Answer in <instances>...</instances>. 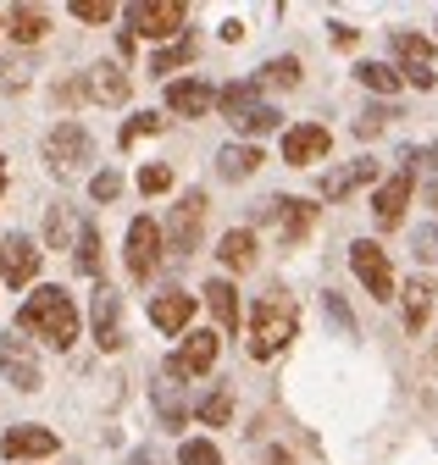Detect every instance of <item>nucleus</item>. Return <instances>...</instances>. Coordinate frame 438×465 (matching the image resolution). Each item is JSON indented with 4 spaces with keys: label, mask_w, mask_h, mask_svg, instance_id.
<instances>
[{
    "label": "nucleus",
    "mask_w": 438,
    "mask_h": 465,
    "mask_svg": "<svg viewBox=\"0 0 438 465\" xmlns=\"http://www.w3.org/2000/svg\"><path fill=\"white\" fill-rule=\"evenodd\" d=\"M17 327H28L34 338L67 349L78 338V311L67 300V288H39V294H28V305L17 311Z\"/></svg>",
    "instance_id": "nucleus-1"
},
{
    "label": "nucleus",
    "mask_w": 438,
    "mask_h": 465,
    "mask_svg": "<svg viewBox=\"0 0 438 465\" xmlns=\"http://www.w3.org/2000/svg\"><path fill=\"white\" fill-rule=\"evenodd\" d=\"M294 327H300V316H294V305L272 288L266 300H255V311H250V355L255 361H272L278 349L294 338Z\"/></svg>",
    "instance_id": "nucleus-2"
},
{
    "label": "nucleus",
    "mask_w": 438,
    "mask_h": 465,
    "mask_svg": "<svg viewBox=\"0 0 438 465\" xmlns=\"http://www.w3.org/2000/svg\"><path fill=\"white\" fill-rule=\"evenodd\" d=\"M184 23H189L184 0H134V6H128V28L139 39H173Z\"/></svg>",
    "instance_id": "nucleus-3"
},
{
    "label": "nucleus",
    "mask_w": 438,
    "mask_h": 465,
    "mask_svg": "<svg viewBox=\"0 0 438 465\" xmlns=\"http://www.w3.org/2000/svg\"><path fill=\"white\" fill-rule=\"evenodd\" d=\"M200 227H205V194H200V189H189V194L173 205L167 232H161V239L173 244V255H189V250L200 244Z\"/></svg>",
    "instance_id": "nucleus-4"
},
{
    "label": "nucleus",
    "mask_w": 438,
    "mask_h": 465,
    "mask_svg": "<svg viewBox=\"0 0 438 465\" xmlns=\"http://www.w3.org/2000/svg\"><path fill=\"white\" fill-rule=\"evenodd\" d=\"M89 155H95V139H89L78 123L50 128V139H45V161H50V172H78Z\"/></svg>",
    "instance_id": "nucleus-5"
},
{
    "label": "nucleus",
    "mask_w": 438,
    "mask_h": 465,
    "mask_svg": "<svg viewBox=\"0 0 438 465\" xmlns=\"http://www.w3.org/2000/svg\"><path fill=\"white\" fill-rule=\"evenodd\" d=\"M350 266H355V277L366 282V294L372 300H394V266H389V255H383L377 244H350Z\"/></svg>",
    "instance_id": "nucleus-6"
},
{
    "label": "nucleus",
    "mask_w": 438,
    "mask_h": 465,
    "mask_svg": "<svg viewBox=\"0 0 438 465\" xmlns=\"http://www.w3.org/2000/svg\"><path fill=\"white\" fill-rule=\"evenodd\" d=\"M261 222H278V239L284 244H300L305 232H311V222H316V205H305V200H261V211H255Z\"/></svg>",
    "instance_id": "nucleus-7"
},
{
    "label": "nucleus",
    "mask_w": 438,
    "mask_h": 465,
    "mask_svg": "<svg viewBox=\"0 0 438 465\" xmlns=\"http://www.w3.org/2000/svg\"><path fill=\"white\" fill-rule=\"evenodd\" d=\"M39 244L34 239H23V232H12V239L6 244H0V272H6V282L12 288H28L34 277H39Z\"/></svg>",
    "instance_id": "nucleus-8"
},
{
    "label": "nucleus",
    "mask_w": 438,
    "mask_h": 465,
    "mask_svg": "<svg viewBox=\"0 0 438 465\" xmlns=\"http://www.w3.org/2000/svg\"><path fill=\"white\" fill-rule=\"evenodd\" d=\"M0 371H6V382L12 388H23V393H34L45 377H39V361H34V349L23 343V338H0Z\"/></svg>",
    "instance_id": "nucleus-9"
},
{
    "label": "nucleus",
    "mask_w": 438,
    "mask_h": 465,
    "mask_svg": "<svg viewBox=\"0 0 438 465\" xmlns=\"http://www.w3.org/2000/svg\"><path fill=\"white\" fill-rule=\"evenodd\" d=\"M216 366V332H189L184 349L167 361V377H205Z\"/></svg>",
    "instance_id": "nucleus-10"
},
{
    "label": "nucleus",
    "mask_w": 438,
    "mask_h": 465,
    "mask_svg": "<svg viewBox=\"0 0 438 465\" xmlns=\"http://www.w3.org/2000/svg\"><path fill=\"white\" fill-rule=\"evenodd\" d=\"M155 261H161V227H155L150 216H139V222L128 227V272L144 282V277L155 272Z\"/></svg>",
    "instance_id": "nucleus-11"
},
{
    "label": "nucleus",
    "mask_w": 438,
    "mask_h": 465,
    "mask_svg": "<svg viewBox=\"0 0 438 465\" xmlns=\"http://www.w3.org/2000/svg\"><path fill=\"white\" fill-rule=\"evenodd\" d=\"M327 144H333V134H327L322 123H300V128L284 134V161L289 166H311V161L327 155Z\"/></svg>",
    "instance_id": "nucleus-12"
},
{
    "label": "nucleus",
    "mask_w": 438,
    "mask_h": 465,
    "mask_svg": "<svg viewBox=\"0 0 438 465\" xmlns=\"http://www.w3.org/2000/svg\"><path fill=\"white\" fill-rule=\"evenodd\" d=\"M394 55H400V78H411L416 89H433V45L416 34H394Z\"/></svg>",
    "instance_id": "nucleus-13"
},
{
    "label": "nucleus",
    "mask_w": 438,
    "mask_h": 465,
    "mask_svg": "<svg viewBox=\"0 0 438 465\" xmlns=\"http://www.w3.org/2000/svg\"><path fill=\"white\" fill-rule=\"evenodd\" d=\"M405 200H411V166H405V172H394V178L377 189V200H372V216H377V227H383V232H389V227H400V216H405Z\"/></svg>",
    "instance_id": "nucleus-14"
},
{
    "label": "nucleus",
    "mask_w": 438,
    "mask_h": 465,
    "mask_svg": "<svg viewBox=\"0 0 438 465\" xmlns=\"http://www.w3.org/2000/svg\"><path fill=\"white\" fill-rule=\"evenodd\" d=\"M0 454H6V460H45V454H56V432H45V427H12L6 438H0Z\"/></svg>",
    "instance_id": "nucleus-15"
},
{
    "label": "nucleus",
    "mask_w": 438,
    "mask_h": 465,
    "mask_svg": "<svg viewBox=\"0 0 438 465\" xmlns=\"http://www.w3.org/2000/svg\"><path fill=\"white\" fill-rule=\"evenodd\" d=\"M95 338H100V349H123V300L112 288L95 294Z\"/></svg>",
    "instance_id": "nucleus-16"
},
{
    "label": "nucleus",
    "mask_w": 438,
    "mask_h": 465,
    "mask_svg": "<svg viewBox=\"0 0 438 465\" xmlns=\"http://www.w3.org/2000/svg\"><path fill=\"white\" fill-rule=\"evenodd\" d=\"M167 105H173L178 116H205V111L216 105V94H211V84H200V78H178V84H167Z\"/></svg>",
    "instance_id": "nucleus-17"
},
{
    "label": "nucleus",
    "mask_w": 438,
    "mask_h": 465,
    "mask_svg": "<svg viewBox=\"0 0 438 465\" xmlns=\"http://www.w3.org/2000/svg\"><path fill=\"white\" fill-rule=\"evenodd\" d=\"M372 178H377V161H350V166H339V172L322 178V200H344V194H355Z\"/></svg>",
    "instance_id": "nucleus-18"
},
{
    "label": "nucleus",
    "mask_w": 438,
    "mask_h": 465,
    "mask_svg": "<svg viewBox=\"0 0 438 465\" xmlns=\"http://www.w3.org/2000/svg\"><path fill=\"white\" fill-rule=\"evenodd\" d=\"M189 316H194V294H155V300H150V322H155L161 332H184Z\"/></svg>",
    "instance_id": "nucleus-19"
},
{
    "label": "nucleus",
    "mask_w": 438,
    "mask_h": 465,
    "mask_svg": "<svg viewBox=\"0 0 438 465\" xmlns=\"http://www.w3.org/2000/svg\"><path fill=\"white\" fill-rule=\"evenodd\" d=\"M216 255H223L228 272H250V266H255V232H250V227L223 232V250H216Z\"/></svg>",
    "instance_id": "nucleus-20"
},
{
    "label": "nucleus",
    "mask_w": 438,
    "mask_h": 465,
    "mask_svg": "<svg viewBox=\"0 0 438 465\" xmlns=\"http://www.w3.org/2000/svg\"><path fill=\"white\" fill-rule=\"evenodd\" d=\"M205 305H211L216 327H239V294H234V282H228V277L205 282Z\"/></svg>",
    "instance_id": "nucleus-21"
},
{
    "label": "nucleus",
    "mask_w": 438,
    "mask_h": 465,
    "mask_svg": "<svg viewBox=\"0 0 438 465\" xmlns=\"http://www.w3.org/2000/svg\"><path fill=\"white\" fill-rule=\"evenodd\" d=\"M261 166V150L255 144H228L223 155H216V172H223L228 183H239V178H250V172Z\"/></svg>",
    "instance_id": "nucleus-22"
},
{
    "label": "nucleus",
    "mask_w": 438,
    "mask_h": 465,
    "mask_svg": "<svg viewBox=\"0 0 438 465\" xmlns=\"http://www.w3.org/2000/svg\"><path fill=\"white\" fill-rule=\"evenodd\" d=\"M427 311H433V282L427 277H411L405 282V327L422 332L427 327Z\"/></svg>",
    "instance_id": "nucleus-23"
},
{
    "label": "nucleus",
    "mask_w": 438,
    "mask_h": 465,
    "mask_svg": "<svg viewBox=\"0 0 438 465\" xmlns=\"http://www.w3.org/2000/svg\"><path fill=\"white\" fill-rule=\"evenodd\" d=\"M89 94L105 100V105H123V100H128V78H123V67H95V73H89Z\"/></svg>",
    "instance_id": "nucleus-24"
},
{
    "label": "nucleus",
    "mask_w": 438,
    "mask_h": 465,
    "mask_svg": "<svg viewBox=\"0 0 438 465\" xmlns=\"http://www.w3.org/2000/svg\"><path fill=\"white\" fill-rule=\"evenodd\" d=\"M73 266L84 277H100V232H95V222L78 227V255H73Z\"/></svg>",
    "instance_id": "nucleus-25"
},
{
    "label": "nucleus",
    "mask_w": 438,
    "mask_h": 465,
    "mask_svg": "<svg viewBox=\"0 0 438 465\" xmlns=\"http://www.w3.org/2000/svg\"><path fill=\"white\" fill-rule=\"evenodd\" d=\"M45 28H50V23H45V12H39V6H17V12H12V34H17V45L45 39Z\"/></svg>",
    "instance_id": "nucleus-26"
},
{
    "label": "nucleus",
    "mask_w": 438,
    "mask_h": 465,
    "mask_svg": "<svg viewBox=\"0 0 438 465\" xmlns=\"http://www.w3.org/2000/svg\"><path fill=\"white\" fill-rule=\"evenodd\" d=\"M355 78H361L366 89H377V94H394V89H400V73H394V67H383V62H361Z\"/></svg>",
    "instance_id": "nucleus-27"
},
{
    "label": "nucleus",
    "mask_w": 438,
    "mask_h": 465,
    "mask_svg": "<svg viewBox=\"0 0 438 465\" xmlns=\"http://www.w3.org/2000/svg\"><path fill=\"white\" fill-rule=\"evenodd\" d=\"M216 105H223V111H228V123H234V116H244V111L261 105V100H255V84H228L223 94H216Z\"/></svg>",
    "instance_id": "nucleus-28"
},
{
    "label": "nucleus",
    "mask_w": 438,
    "mask_h": 465,
    "mask_svg": "<svg viewBox=\"0 0 438 465\" xmlns=\"http://www.w3.org/2000/svg\"><path fill=\"white\" fill-rule=\"evenodd\" d=\"M261 84H272V89H294V84H300V62H294V55L266 62V67H261Z\"/></svg>",
    "instance_id": "nucleus-29"
},
{
    "label": "nucleus",
    "mask_w": 438,
    "mask_h": 465,
    "mask_svg": "<svg viewBox=\"0 0 438 465\" xmlns=\"http://www.w3.org/2000/svg\"><path fill=\"white\" fill-rule=\"evenodd\" d=\"M228 416H234V399H228V388H216V393H205V399H200V421H205V427H223Z\"/></svg>",
    "instance_id": "nucleus-30"
},
{
    "label": "nucleus",
    "mask_w": 438,
    "mask_h": 465,
    "mask_svg": "<svg viewBox=\"0 0 438 465\" xmlns=\"http://www.w3.org/2000/svg\"><path fill=\"white\" fill-rule=\"evenodd\" d=\"M184 62H194V39H178V45H167V50H155L150 73H173V67H184Z\"/></svg>",
    "instance_id": "nucleus-31"
},
{
    "label": "nucleus",
    "mask_w": 438,
    "mask_h": 465,
    "mask_svg": "<svg viewBox=\"0 0 438 465\" xmlns=\"http://www.w3.org/2000/svg\"><path fill=\"white\" fill-rule=\"evenodd\" d=\"M234 128L239 134H272V128H278V111H272V105H250L244 116H234Z\"/></svg>",
    "instance_id": "nucleus-32"
},
{
    "label": "nucleus",
    "mask_w": 438,
    "mask_h": 465,
    "mask_svg": "<svg viewBox=\"0 0 438 465\" xmlns=\"http://www.w3.org/2000/svg\"><path fill=\"white\" fill-rule=\"evenodd\" d=\"M178 465H223V454H216V443H205V438H189L178 449Z\"/></svg>",
    "instance_id": "nucleus-33"
},
{
    "label": "nucleus",
    "mask_w": 438,
    "mask_h": 465,
    "mask_svg": "<svg viewBox=\"0 0 438 465\" xmlns=\"http://www.w3.org/2000/svg\"><path fill=\"white\" fill-rule=\"evenodd\" d=\"M155 404H161V421H167V427H184V404H178V393H173V377L155 382Z\"/></svg>",
    "instance_id": "nucleus-34"
},
{
    "label": "nucleus",
    "mask_w": 438,
    "mask_h": 465,
    "mask_svg": "<svg viewBox=\"0 0 438 465\" xmlns=\"http://www.w3.org/2000/svg\"><path fill=\"white\" fill-rule=\"evenodd\" d=\"M78 23H112V0H73Z\"/></svg>",
    "instance_id": "nucleus-35"
},
{
    "label": "nucleus",
    "mask_w": 438,
    "mask_h": 465,
    "mask_svg": "<svg viewBox=\"0 0 438 465\" xmlns=\"http://www.w3.org/2000/svg\"><path fill=\"white\" fill-rule=\"evenodd\" d=\"M139 189H144V194H167V189H173V172H167V166H144V172H139Z\"/></svg>",
    "instance_id": "nucleus-36"
},
{
    "label": "nucleus",
    "mask_w": 438,
    "mask_h": 465,
    "mask_svg": "<svg viewBox=\"0 0 438 465\" xmlns=\"http://www.w3.org/2000/svg\"><path fill=\"white\" fill-rule=\"evenodd\" d=\"M89 194H95V200H117V194H123V178H117V172H95Z\"/></svg>",
    "instance_id": "nucleus-37"
},
{
    "label": "nucleus",
    "mask_w": 438,
    "mask_h": 465,
    "mask_svg": "<svg viewBox=\"0 0 438 465\" xmlns=\"http://www.w3.org/2000/svg\"><path fill=\"white\" fill-rule=\"evenodd\" d=\"M23 84H28V62H17V55L0 62V89H23Z\"/></svg>",
    "instance_id": "nucleus-38"
},
{
    "label": "nucleus",
    "mask_w": 438,
    "mask_h": 465,
    "mask_svg": "<svg viewBox=\"0 0 438 465\" xmlns=\"http://www.w3.org/2000/svg\"><path fill=\"white\" fill-rule=\"evenodd\" d=\"M155 128H161V116H134V123L123 128V144H139V139H144V134H155Z\"/></svg>",
    "instance_id": "nucleus-39"
},
{
    "label": "nucleus",
    "mask_w": 438,
    "mask_h": 465,
    "mask_svg": "<svg viewBox=\"0 0 438 465\" xmlns=\"http://www.w3.org/2000/svg\"><path fill=\"white\" fill-rule=\"evenodd\" d=\"M411 244H416V255H422V261H433V266H438V227H422Z\"/></svg>",
    "instance_id": "nucleus-40"
},
{
    "label": "nucleus",
    "mask_w": 438,
    "mask_h": 465,
    "mask_svg": "<svg viewBox=\"0 0 438 465\" xmlns=\"http://www.w3.org/2000/svg\"><path fill=\"white\" fill-rule=\"evenodd\" d=\"M45 232H50V244H56V250L67 244V211H62V205H56V211H50V222H45Z\"/></svg>",
    "instance_id": "nucleus-41"
},
{
    "label": "nucleus",
    "mask_w": 438,
    "mask_h": 465,
    "mask_svg": "<svg viewBox=\"0 0 438 465\" xmlns=\"http://www.w3.org/2000/svg\"><path fill=\"white\" fill-rule=\"evenodd\" d=\"M327 316H333V322L350 332V311H344V300H339V294H327Z\"/></svg>",
    "instance_id": "nucleus-42"
},
{
    "label": "nucleus",
    "mask_w": 438,
    "mask_h": 465,
    "mask_svg": "<svg viewBox=\"0 0 438 465\" xmlns=\"http://www.w3.org/2000/svg\"><path fill=\"white\" fill-rule=\"evenodd\" d=\"M128 465H161V460H155V454H150V449H139V454H134V460H128Z\"/></svg>",
    "instance_id": "nucleus-43"
},
{
    "label": "nucleus",
    "mask_w": 438,
    "mask_h": 465,
    "mask_svg": "<svg viewBox=\"0 0 438 465\" xmlns=\"http://www.w3.org/2000/svg\"><path fill=\"white\" fill-rule=\"evenodd\" d=\"M405 161H433V166H438V144H427L422 155H405Z\"/></svg>",
    "instance_id": "nucleus-44"
},
{
    "label": "nucleus",
    "mask_w": 438,
    "mask_h": 465,
    "mask_svg": "<svg viewBox=\"0 0 438 465\" xmlns=\"http://www.w3.org/2000/svg\"><path fill=\"white\" fill-rule=\"evenodd\" d=\"M427 205H433V211H438V183H427Z\"/></svg>",
    "instance_id": "nucleus-45"
},
{
    "label": "nucleus",
    "mask_w": 438,
    "mask_h": 465,
    "mask_svg": "<svg viewBox=\"0 0 438 465\" xmlns=\"http://www.w3.org/2000/svg\"><path fill=\"white\" fill-rule=\"evenodd\" d=\"M0 189H6V166H0Z\"/></svg>",
    "instance_id": "nucleus-46"
},
{
    "label": "nucleus",
    "mask_w": 438,
    "mask_h": 465,
    "mask_svg": "<svg viewBox=\"0 0 438 465\" xmlns=\"http://www.w3.org/2000/svg\"><path fill=\"white\" fill-rule=\"evenodd\" d=\"M433 361H438V343H433Z\"/></svg>",
    "instance_id": "nucleus-47"
}]
</instances>
